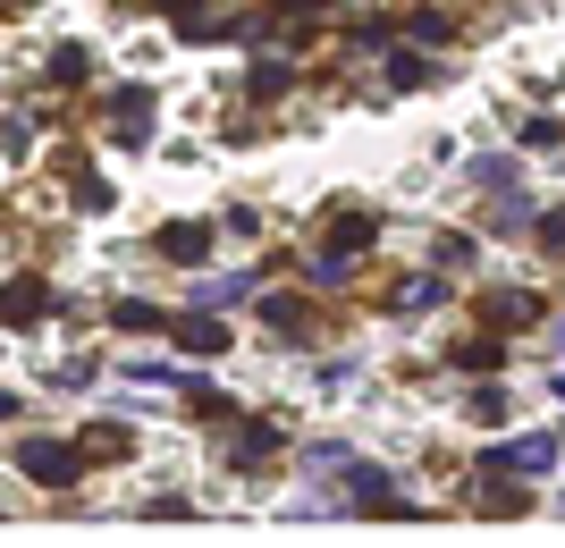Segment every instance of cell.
Instances as JSON below:
<instances>
[{"mask_svg": "<svg viewBox=\"0 0 565 548\" xmlns=\"http://www.w3.org/2000/svg\"><path fill=\"white\" fill-rule=\"evenodd\" d=\"M127 448H136V439H127L118 422H94V430H85V455H127Z\"/></svg>", "mask_w": 565, "mask_h": 548, "instance_id": "ba28073f", "label": "cell"}, {"mask_svg": "<svg viewBox=\"0 0 565 548\" xmlns=\"http://www.w3.org/2000/svg\"><path fill=\"white\" fill-rule=\"evenodd\" d=\"M472 422H507V388H481V397H472Z\"/></svg>", "mask_w": 565, "mask_h": 548, "instance_id": "8fae6325", "label": "cell"}, {"mask_svg": "<svg viewBox=\"0 0 565 548\" xmlns=\"http://www.w3.org/2000/svg\"><path fill=\"white\" fill-rule=\"evenodd\" d=\"M43 312H51V287L43 279H9V287H0V321H9V330L43 321Z\"/></svg>", "mask_w": 565, "mask_h": 548, "instance_id": "7a4b0ae2", "label": "cell"}, {"mask_svg": "<svg viewBox=\"0 0 565 548\" xmlns=\"http://www.w3.org/2000/svg\"><path fill=\"white\" fill-rule=\"evenodd\" d=\"M85 68H94V51H51V76H60V85H85Z\"/></svg>", "mask_w": 565, "mask_h": 548, "instance_id": "9c48e42d", "label": "cell"}, {"mask_svg": "<svg viewBox=\"0 0 565 548\" xmlns=\"http://www.w3.org/2000/svg\"><path fill=\"white\" fill-rule=\"evenodd\" d=\"M178 346H186V355H220V346H228V330H220V321H186V330H178Z\"/></svg>", "mask_w": 565, "mask_h": 548, "instance_id": "52a82bcc", "label": "cell"}, {"mask_svg": "<svg viewBox=\"0 0 565 548\" xmlns=\"http://www.w3.org/2000/svg\"><path fill=\"white\" fill-rule=\"evenodd\" d=\"M9 413H18V397H9V388H0V422H9Z\"/></svg>", "mask_w": 565, "mask_h": 548, "instance_id": "7c38bea8", "label": "cell"}, {"mask_svg": "<svg viewBox=\"0 0 565 548\" xmlns=\"http://www.w3.org/2000/svg\"><path fill=\"white\" fill-rule=\"evenodd\" d=\"M548 455H557V448H548V439H515V448H498L490 464H498V473H541Z\"/></svg>", "mask_w": 565, "mask_h": 548, "instance_id": "5b68a950", "label": "cell"}, {"mask_svg": "<svg viewBox=\"0 0 565 548\" xmlns=\"http://www.w3.org/2000/svg\"><path fill=\"white\" fill-rule=\"evenodd\" d=\"M152 136V94H118L110 101V143H143Z\"/></svg>", "mask_w": 565, "mask_h": 548, "instance_id": "3957f363", "label": "cell"}, {"mask_svg": "<svg viewBox=\"0 0 565 548\" xmlns=\"http://www.w3.org/2000/svg\"><path fill=\"white\" fill-rule=\"evenodd\" d=\"M161 254H169V262H203V254H212V228H203V219H169V228H161Z\"/></svg>", "mask_w": 565, "mask_h": 548, "instance_id": "277c9868", "label": "cell"}, {"mask_svg": "<svg viewBox=\"0 0 565 548\" xmlns=\"http://www.w3.org/2000/svg\"><path fill=\"white\" fill-rule=\"evenodd\" d=\"M34 481H76L85 473V448H68V439H25V455H18Z\"/></svg>", "mask_w": 565, "mask_h": 548, "instance_id": "6da1fadb", "label": "cell"}, {"mask_svg": "<svg viewBox=\"0 0 565 548\" xmlns=\"http://www.w3.org/2000/svg\"><path fill=\"white\" fill-rule=\"evenodd\" d=\"M270 448H279V430H270V422H245V430H236V455H245V464L270 455Z\"/></svg>", "mask_w": 565, "mask_h": 548, "instance_id": "30bf717a", "label": "cell"}, {"mask_svg": "<svg viewBox=\"0 0 565 548\" xmlns=\"http://www.w3.org/2000/svg\"><path fill=\"white\" fill-rule=\"evenodd\" d=\"M490 321H541V296H523V287H507V296H490Z\"/></svg>", "mask_w": 565, "mask_h": 548, "instance_id": "8992f818", "label": "cell"}]
</instances>
